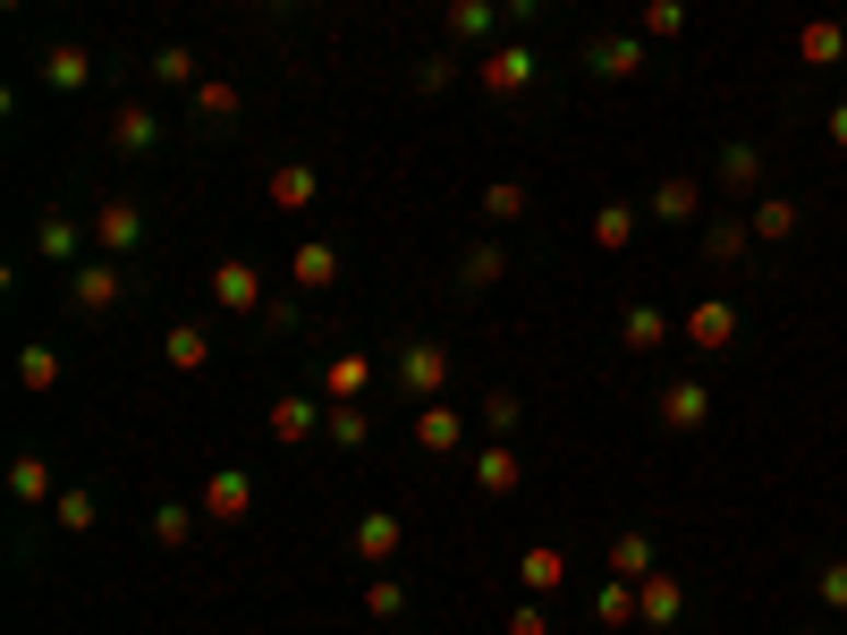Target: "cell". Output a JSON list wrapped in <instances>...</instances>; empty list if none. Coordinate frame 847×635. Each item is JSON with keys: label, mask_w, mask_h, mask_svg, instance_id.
<instances>
[{"label": "cell", "mask_w": 847, "mask_h": 635, "mask_svg": "<svg viewBox=\"0 0 847 635\" xmlns=\"http://www.w3.org/2000/svg\"><path fill=\"white\" fill-rule=\"evenodd\" d=\"M695 339H704V348H720V339H729V305H704V314H695Z\"/></svg>", "instance_id": "6da1fadb"}, {"label": "cell", "mask_w": 847, "mask_h": 635, "mask_svg": "<svg viewBox=\"0 0 847 635\" xmlns=\"http://www.w3.org/2000/svg\"><path fill=\"white\" fill-rule=\"evenodd\" d=\"M805 60H839V26H805Z\"/></svg>", "instance_id": "7a4b0ae2"}, {"label": "cell", "mask_w": 847, "mask_h": 635, "mask_svg": "<svg viewBox=\"0 0 847 635\" xmlns=\"http://www.w3.org/2000/svg\"><path fill=\"white\" fill-rule=\"evenodd\" d=\"M822 602H839V610H847V559H839L831 576H822Z\"/></svg>", "instance_id": "3957f363"}, {"label": "cell", "mask_w": 847, "mask_h": 635, "mask_svg": "<svg viewBox=\"0 0 847 635\" xmlns=\"http://www.w3.org/2000/svg\"><path fill=\"white\" fill-rule=\"evenodd\" d=\"M839 145H847V111H839Z\"/></svg>", "instance_id": "277c9868"}]
</instances>
